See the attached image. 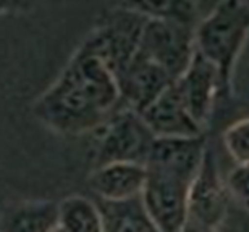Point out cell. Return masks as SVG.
<instances>
[{
    "instance_id": "1",
    "label": "cell",
    "mask_w": 249,
    "mask_h": 232,
    "mask_svg": "<svg viewBox=\"0 0 249 232\" xmlns=\"http://www.w3.org/2000/svg\"><path fill=\"white\" fill-rule=\"evenodd\" d=\"M115 76L83 44L33 105L44 126L63 136L89 134L120 110Z\"/></svg>"
},
{
    "instance_id": "2",
    "label": "cell",
    "mask_w": 249,
    "mask_h": 232,
    "mask_svg": "<svg viewBox=\"0 0 249 232\" xmlns=\"http://www.w3.org/2000/svg\"><path fill=\"white\" fill-rule=\"evenodd\" d=\"M249 32V3L227 0L211 5L194 29V50L215 66L225 103L233 95V73Z\"/></svg>"
},
{
    "instance_id": "3",
    "label": "cell",
    "mask_w": 249,
    "mask_h": 232,
    "mask_svg": "<svg viewBox=\"0 0 249 232\" xmlns=\"http://www.w3.org/2000/svg\"><path fill=\"white\" fill-rule=\"evenodd\" d=\"M146 19L128 2L117 3L101 15L83 46L101 58L117 77L138 53Z\"/></svg>"
},
{
    "instance_id": "4",
    "label": "cell",
    "mask_w": 249,
    "mask_h": 232,
    "mask_svg": "<svg viewBox=\"0 0 249 232\" xmlns=\"http://www.w3.org/2000/svg\"><path fill=\"white\" fill-rule=\"evenodd\" d=\"M88 136V158L92 168L108 163L144 165L154 140L139 113L124 107Z\"/></svg>"
},
{
    "instance_id": "5",
    "label": "cell",
    "mask_w": 249,
    "mask_h": 232,
    "mask_svg": "<svg viewBox=\"0 0 249 232\" xmlns=\"http://www.w3.org/2000/svg\"><path fill=\"white\" fill-rule=\"evenodd\" d=\"M194 29L196 26L173 19L147 18L138 53L159 65L173 81H177L193 58Z\"/></svg>"
},
{
    "instance_id": "6",
    "label": "cell",
    "mask_w": 249,
    "mask_h": 232,
    "mask_svg": "<svg viewBox=\"0 0 249 232\" xmlns=\"http://www.w3.org/2000/svg\"><path fill=\"white\" fill-rule=\"evenodd\" d=\"M189 182L168 172L146 168V182L139 195L147 218L159 232H178L188 215Z\"/></svg>"
},
{
    "instance_id": "7",
    "label": "cell",
    "mask_w": 249,
    "mask_h": 232,
    "mask_svg": "<svg viewBox=\"0 0 249 232\" xmlns=\"http://www.w3.org/2000/svg\"><path fill=\"white\" fill-rule=\"evenodd\" d=\"M228 205H230V199L223 186L217 152L211 144H207L201 165L188 187L186 218L215 229L225 215Z\"/></svg>"
},
{
    "instance_id": "8",
    "label": "cell",
    "mask_w": 249,
    "mask_h": 232,
    "mask_svg": "<svg viewBox=\"0 0 249 232\" xmlns=\"http://www.w3.org/2000/svg\"><path fill=\"white\" fill-rule=\"evenodd\" d=\"M173 82L188 113L206 131L218 105L225 102L215 66L194 50L186 70Z\"/></svg>"
},
{
    "instance_id": "9",
    "label": "cell",
    "mask_w": 249,
    "mask_h": 232,
    "mask_svg": "<svg viewBox=\"0 0 249 232\" xmlns=\"http://www.w3.org/2000/svg\"><path fill=\"white\" fill-rule=\"evenodd\" d=\"M207 137H154L144 166L191 182L207 147Z\"/></svg>"
},
{
    "instance_id": "10",
    "label": "cell",
    "mask_w": 249,
    "mask_h": 232,
    "mask_svg": "<svg viewBox=\"0 0 249 232\" xmlns=\"http://www.w3.org/2000/svg\"><path fill=\"white\" fill-rule=\"evenodd\" d=\"M115 81L122 105L141 113L170 86L173 79L159 65L136 53L129 65L115 77Z\"/></svg>"
},
{
    "instance_id": "11",
    "label": "cell",
    "mask_w": 249,
    "mask_h": 232,
    "mask_svg": "<svg viewBox=\"0 0 249 232\" xmlns=\"http://www.w3.org/2000/svg\"><path fill=\"white\" fill-rule=\"evenodd\" d=\"M154 137H199L206 131L193 120L183 103L175 82L139 113Z\"/></svg>"
},
{
    "instance_id": "12",
    "label": "cell",
    "mask_w": 249,
    "mask_h": 232,
    "mask_svg": "<svg viewBox=\"0 0 249 232\" xmlns=\"http://www.w3.org/2000/svg\"><path fill=\"white\" fill-rule=\"evenodd\" d=\"M146 182V166L139 163H108L92 168L88 187L94 200L120 203L138 199Z\"/></svg>"
},
{
    "instance_id": "13",
    "label": "cell",
    "mask_w": 249,
    "mask_h": 232,
    "mask_svg": "<svg viewBox=\"0 0 249 232\" xmlns=\"http://www.w3.org/2000/svg\"><path fill=\"white\" fill-rule=\"evenodd\" d=\"M58 226V201L23 200L8 205L0 216V232H53Z\"/></svg>"
},
{
    "instance_id": "14",
    "label": "cell",
    "mask_w": 249,
    "mask_h": 232,
    "mask_svg": "<svg viewBox=\"0 0 249 232\" xmlns=\"http://www.w3.org/2000/svg\"><path fill=\"white\" fill-rule=\"evenodd\" d=\"M57 228L62 232H106L97 201L86 195H70L58 201Z\"/></svg>"
},
{
    "instance_id": "15",
    "label": "cell",
    "mask_w": 249,
    "mask_h": 232,
    "mask_svg": "<svg viewBox=\"0 0 249 232\" xmlns=\"http://www.w3.org/2000/svg\"><path fill=\"white\" fill-rule=\"evenodd\" d=\"M97 205L101 208L106 232H159L147 218L139 197L120 203L97 201Z\"/></svg>"
},
{
    "instance_id": "16",
    "label": "cell",
    "mask_w": 249,
    "mask_h": 232,
    "mask_svg": "<svg viewBox=\"0 0 249 232\" xmlns=\"http://www.w3.org/2000/svg\"><path fill=\"white\" fill-rule=\"evenodd\" d=\"M134 10L142 13L146 18L173 19L191 26H197L204 16L202 3L197 2H128Z\"/></svg>"
},
{
    "instance_id": "17",
    "label": "cell",
    "mask_w": 249,
    "mask_h": 232,
    "mask_svg": "<svg viewBox=\"0 0 249 232\" xmlns=\"http://www.w3.org/2000/svg\"><path fill=\"white\" fill-rule=\"evenodd\" d=\"M222 142L228 156L235 165H248L249 160V120L241 116L230 126L225 127L222 134Z\"/></svg>"
},
{
    "instance_id": "18",
    "label": "cell",
    "mask_w": 249,
    "mask_h": 232,
    "mask_svg": "<svg viewBox=\"0 0 249 232\" xmlns=\"http://www.w3.org/2000/svg\"><path fill=\"white\" fill-rule=\"evenodd\" d=\"M249 172L248 165H235L227 176L223 177V186H225V192L230 199L231 203H235L243 208H248L249 200Z\"/></svg>"
},
{
    "instance_id": "19",
    "label": "cell",
    "mask_w": 249,
    "mask_h": 232,
    "mask_svg": "<svg viewBox=\"0 0 249 232\" xmlns=\"http://www.w3.org/2000/svg\"><path fill=\"white\" fill-rule=\"evenodd\" d=\"M213 232H249V211L235 203L228 205L220 223Z\"/></svg>"
},
{
    "instance_id": "20",
    "label": "cell",
    "mask_w": 249,
    "mask_h": 232,
    "mask_svg": "<svg viewBox=\"0 0 249 232\" xmlns=\"http://www.w3.org/2000/svg\"><path fill=\"white\" fill-rule=\"evenodd\" d=\"M33 5L26 2H2L0 0V16L2 15H13V13H24L31 10Z\"/></svg>"
},
{
    "instance_id": "21",
    "label": "cell",
    "mask_w": 249,
    "mask_h": 232,
    "mask_svg": "<svg viewBox=\"0 0 249 232\" xmlns=\"http://www.w3.org/2000/svg\"><path fill=\"white\" fill-rule=\"evenodd\" d=\"M178 232H213V228H209V226L199 223V221L186 218Z\"/></svg>"
},
{
    "instance_id": "22",
    "label": "cell",
    "mask_w": 249,
    "mask_h": 232,
    "mask_svg": "<svg viewBox=\"0 0 249 232\" xmlns=\"http://www.w3.org/2000/svg\"><path fill=\"white\" fill-rule=\"evenodd\" d=\"M53 232H62V231H60V229H58V228H57V229H55V231H53Z\"/></svg>"
}]
</instances>
